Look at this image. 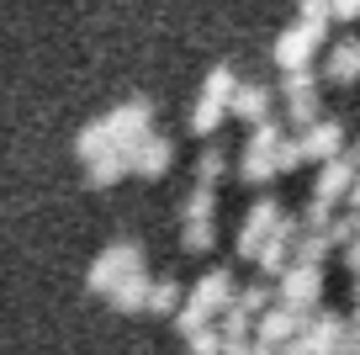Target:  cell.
<instances>
[{
	"label": "cell",
	"instance_id": "cell-1",
	"mask_svg": "<svg viewBox=\"0 0 360 355\" xmlns=\"http://www.w3.org/2000/svg\"><path fill=\"white\" fill-rule=\"evenodd\" d=\"M233 292H238V281H233V270L228 266H212V270H202L196 276V287L186 292V302H180L169 318H175V334H186L191 323H207V318H217V313L233 302Z\"/></svg>",
	"mask_w": 360,
	"mask_h": 355
},
{
	"label": "cell",
	"instance_id": "cell-2",
	"mask_svg": "<svg viewBox=\"0 0 360 355\" xmlns=\"http://www.w3.org/2000/svg\"><path fill=\"white\" fill-rule=\"evenodd\" d=\"M286 117H265V123H255V133H249L244 144V159H238V175L249 180V186H265V180L281 175V144H286Z\"/></svg>",
	"mask_w": 360,
	"mask_h": 355
},
{
	"label": "cell",
	"instance_id": "cell-3",
	"mask_svg": "<svg viewBox=\"0 0 360 355\" xmlns=\"http://www.w3.org/2000/svg\"><path fill=\"white\" fill-rule=\"evenodd\" d=\"M127 270H143V244H138V239H117V244H106L101 255L90 260L85 287L96 292V297H106V292H112L117 281L127 276Z\"/></svg>",
	"mask_w": 360,
	"mask_h": 355
},
{
	"label": "cell",
	"instance_id": "cell-4",
	"mask_svg": "<svg viewBox=\"0 0 360 355\" xmlns=\"http://www.w3.org/2000/svg\"><path fill=\"white\" fill-rule=\"evenodd\" d=\"M281 101H286V127H307L313 117H323V101H318V69H281Z\"/></svg>",
	"mask_w": 360,
	"mask_h": 355
},
{
	"label": "cell",
	"instance_id": "cell-5",
	"mask_svg": "<svg viewBox=\"0 0 360 355\" xmlns=\"http://www.w3.org/2000/svg\"><path fill=\"white\" fill-rule=\"evenodd\" d=\"M276 302H286V308H302L313 313L318 302H323V266H307V260H292V266L276 276Z\"/></svg>",
	"mask_w": 360,
	"mask_h": 355
},
{
	"label": "cell",
	"instance_id": "cell-6",
	"mask_svg": "<svg viewBox=\"0 0 360 355\" xmlns=\"http://www.w3.org/2000/svg\"><path fill=\"white\" fill-rule=\"evenodd\" d=\"M297 233H302V218H276V228L259 239V255H255V266H259V276H281L286 266H292V249H297Z\"/></svg>",
	"mask_w": 360,
	"mask_h": 355
},
{
	"label": "cell",
	"instance_id": "cell-7",
	"mask_svg": "<svg viewBox=\"0 0 360 355\" xmlns=\"http://www.w3.org/2000/svg\"><path fill=\"white\" fill-rule=\"evenodd\" d=\"M323 54V27H307V22H292L281 37H276V69H302Z\"/></svg>",
	"mask_w": 360,
	"mask_h": 355
},
{
	"label": "cell",
	"instance_id": "cell-8",
	"mask_svg": "<svg viewBox=\"0 0 360 355\" xmlns=\"http://www.w3.org/2000/svg\"><path fill=\"white\" fill-rule=\"evenodd\" d=\"M101 123H106V133H112V144H138V138L154 127V101L133 96V101H122V106H112Z\"/></svg>",
	"mask_w": 360,
	"mask_h": 355
},
{
	"label": "cell",
	"instance_id": "cell-9",
	"mask_svg": "<svg viewBox=\"0 0 360 355\" xmlns=\"http://www.w3.org/2000/svg\"><path fill=\"white\" fill-rule=\"evenodd\" d=\"M292 133H297V149H302V165L334 159L345 149V123H334V117H313L307 127H292Z\"/></svg>",
	"mask_w": 360,
	"mask_h": 355
},
{
	"label": "cell",
	"instance_id": "cell-10",
	"mask_svg": "<svg viewBox=\"0 0 360 355\" xmlns=\"http://www.w3.org/2000/svg\"><path fill=\"white\" fill-rule=\"evenodd\" d=\"M276 218H281V201H270V197H259L255 207L244 212V223H238L233 255H238V260H255V255H259V239H265V233L276 228Z\"/></svg>",
	"mask_w": 360,
	"mask_h": 355
},
{
	"label": "cell",
	"instance_id": "cell-11",
	"mask_svg": "<svg viewBox=\"0 0 360 355\" xmlns=\"http://www.w3.org/2000/svg\"><path fill=\"white\" fill-rule=\"evenodd\" d=\"M307 313L302 308H286V302H270V308L255 313V340L259 344H286L292 334H302Z\"/></svg>",
	"mask_w": 360,
	"mask_h": 355
},
{
	"label": "cell",
	"instance_id": "cell-12",
	"mask_svg": "<svg viewBox=\"0 0 360 355\" xmlns=\"http://www.w3.org/2000/svg\"><path fill=\"white\" fill-rule=\"evenodd\" d=\"M122 175H133V144H112V149H101V154L85 159V180H90L96 191L117 186Z\"/></svg>",
	"mask_w": 360,
	"mask_h": 355
},
{
	"label": "cell",
	"instance_id": "cell-13",
	"mask_svg": "<svg viewBox=\"0 0 360 355\" xmlns=\"http://www.w3.org/2000/svg\"><path fill=\"white\" fill-rule=\"evenodd\" d=\"M169 165H175V144H169L165 133H154V127H148V133L133 144V175H143V180H159Z\"/></svg>",
	"mask_w": 360,
	"mask_h": 355
},
{
	"label": "cell",
	"instance_id": "cell-14",
	"mask_svg": "<svg viewBox=\"0 0 360 355\" xmlns=\"http://www.w3.org/2000/svg\"><path fill=\"white\" fill-rule=\"evenodd\" d=\"M270 106H276V90L259 85V80H238L233 96H228V117H238V123H265Z\"/></svg>",
	"mask_w": 360,
	"mask_h": 355
},
{
	"label": "cell",
	"instance_id": "cell-15",
	"mask_svg": "<svg viewBox=\"0 0 360 355\" xmlns=\"http://www.w3.org/2000/svg\"><path fill=\"white\" fill-rule=\"evenodd\" d=\"M318 80H328V85H355L360 80V37H339V43L323 54Z\"/></svg>",
	"mask_w": 360,
	"mask_h": 355
},
{
	"label": "cell",
	"instance_id": "cell-16",
	"mask_svg": "<svg viewBox=\"0 0 360 355\" xmlns=\"http://www.w3.org/2000/svg\"><path fill=\"white\" fill-rule=\"evenodd\" d=\"M360 170L349 165L345 154H334V159H318V175H313V197H323V201H334V207H345V191H349V180H355Z\"/></svg>",
	"mask_w": 360,
	"mask_h": 355
},
{
	"label": "cell",
	"instance_id": "cell-17",
	"mask_svg": "<svg viewBox=\"0 0 360 355\" xmlns=\"http://www.w3.org/2000/svg\"><path fill=\"white\" fill-rule=\"evenodd\" d=\"M106 302H112L117 313H143V302H148V266L143 270H127V276L106 292Z\"/></svg>",
	"mask_w": 360,
	"mask_h": 355
},
{
	"label": "cell",
	"instance_id": "cell-18",
	"mask_svg": "<svg viewBox=\"0 0 360 355\" xmlns=\"http://www.w3.org/2000/svg\"><path fill=\"white\" fill-rule=\"evenodd\" d=\"M217 334H223V350H238V344L255 340V318H249L238 302H228V308L217 313Z\"/></svg>",
	"mask_w": 360,
	"mask_h": 355
},
{
	"label": "cell",
	"instance_id": "cell-19",
	"mask_svg": "<svg viewBox=\"0 0 360 355\" xmlns=\"http://www.w3.org/2000/svg\"><path fill=\"white\" fill-rule=\"evenodd\" d=\"M223 117H228V101L196 96V106H191V133H196V138H212L217 127H223Z\"/></svg>",
	"mask_w": 360,
	"mask_h": 355
},
{
	"label": "cell",
	"instance_id": "cell-20",
	"mask_svg": "<svg viewBox=\"0 0 360 355\" xmlns=\"http://www.w3.org/2000/svg\"><path fill=\"white\" fill-rule=\"evenodd\" d=\"M212 244H217V218L180 223V249H186V255H207Z\"/></svg>",
	"mask_w": 360,
	"mask_h": 355
},
{
	"label": "cell",
	"instance_id": "cell-21",
	"mask_svg": "<svg viewBox=\"0 0 360 355\" xmlns=\"http://www.w3.org/2000/svg\"><path fill=\"white\" fill-rule=\"evenodd\" d=\"M180 302H186V292H180L175 281H154V276H148V302H143V313H159V318H169Z\"/></svg>",
	"mask_w": 360,
	"mask_h": 355
},
{
	"label": "cell",
	"instance_id": "cell-22",
	"mask_svg": "<svg viewBox=\"0 0 360 355\" xmlns=\"http://www.w3.org/2000/svg\"><path fill=\"white\" fill-rule=\"evenodd\" d=\"M196 218H217V186H202V180H196V186L186 191L180 223H196Z\"/></svg>",
	"mask_w": 360,
	"mask_h": 355
},
{
	"label": "cell",
	"instance_id": "cell-23",
	"mask_svg": "<svg viewBox=\"0 0 360 355\" xmlns=\"http://www.w3.org/2000/svg\"><path fill=\"white\" fill-rule=\"evenodd\" d=\"M233 302L249 313V318H255L259 308H270V302H276V281H270V276H255L249 287H238V292H233Z\"/></svg>",
	"mask_w": 360,
	"mask_h": 355
},
{
	"label": "cell",
	"instance_id": "cell-24",
	"mask_svg": "<svg viewBox=\"0 0 360 355\" xmlns=\"http://www.w3.org/2000/svg\"><path fill=\"white\" fill-rule=\"evenodd\" d=\"M186 344H191V355H223V334H217V318L191 323V329H186Z\"/></svg>",
	"mask_w": 360,
	"mask_h": 355
},
{
	"label": "cell",
	"instance_id": "cell-25",
	"mask_svg": "<svg viewBox=\"0 0 360 355\" xmlns=\"http://www.w3.org/2000/svg\"><path fill=\"white\" fill-rule=\"evenodd\" d=\"M233 85H238V75L228 64H212L207 69V80H202V96H217V101H228L233 96Z\"/></svg>",
	"mask_w": 360,
	"mask_h": 355
},
{
	"label": "cell",
	"instance_id": "cell-26",
	"mask_svg": "<svg viewBox=\"0 0 360 355\" xmlns=\"http://www.w3.org/2000/svg\"><path fill=\"white\" fill-rule=\"evenodd\" d=\"M223 175H228L223 149H202V159H196V180H202V186H217Z\"/></svg>",
	"mask_w": 360,
	"mask_h": 355
},
{
	"label": "cell",
	"instance_id": "cell-27",
	"mask_svg": "<svg viewBox=\"0 0 360 355\" xmlns=\"http://www.w3.org/2000/svg\"><path fill=\"white\" fill-rule=\"evenodd\" d=\"M297 22H307V27H334V6L328 0H297Z\"/></svg>",
	"mask_w": 360,
	"mask_h": 355
},
{
	"label": "cell",
	"instance_id": "cell-28",
	"mask_svg": "<svg viewBox=\"0 0 360 355\" xmlns=\"http://www.w3.org/2000/svg\"><path fill=\"white\" fill-rule=\"evenodd\" d=\"M334 201H323V197H313V201H307V207H302V228H328V223H334Z\"/></svg>",
	"mask_w": 360,
	"mask_h": 355
},
{
	"label": "cell",
	"instance_id": "cell-29",
	"mask_svg": "<svg viewBox=\"0 0 360 355\" xmlns=\"http://www.w3.org/2000/svg\"><path fill=\"white\" fill-rule=\"evenodd\" d=\"M339 260H345V270H349V276H360V233L349 239V244H339Z\"/></svg>",
	"mask_w": 360,
	"mask_h": 355
},
{
	"label": "cell",
	"instance_id": "cell-30",
	"mask_svg": "<svg viewBox=\"0 0 360 355\" xmlns=\"http://www.w3.org/2000/svg\"><path fill=\"white\" fill-rule=\"evenodd\" d=\"M339 154H345V159H349V165H355V170H360V138H345V149H339Z\"/></svg>",
	"mask_w": 360,
	"mask_h": 355
},
{
	"label": "cell",
	"instance_id": "cell-31",
	"mask_svg": "<svg viewBox=\"0 0 360 355\" xmlns=\"http://www.w3.org/2000/svg\"><path fill=\"white\" fill-rule=\"evenodd\" d=\"M249 355H276V344H259L255 340V344H249Z\"/></svg>",
	"mask_w": 360,
	"mask_h": 355
},
{
	"label": "cell",
	"instance_id": "cell-32",
	"mask_svg": "<svg viewBox=\"0 0 360 355\" xmlns=\"http://www.w3.org/2000/svg\"><path fill=\"white\" fill-rule=\"evenodd\" d=\"M249 344H255V340H249ZM249 344H238V350H223V355H249Z\"/></svg>",
	"mask_w": 360,
	"mask_h": 355
},
{
	"label": "cell",
	"instance_id": "cell-33",
	"mask_svg": "<svg viewBox=\"0 0 360 355\" xmlns=\"http://www.w3.org/2000/svg\"><path fill=\"white\" fill-rule=\"evenodd\" d=\"M349 297H355V308H360V276H355V292H349Z\"/></svg>",
	"mask_w": 360,
	"mask_h": 355
},
{
	"label": "cell",
	"instance_id": "cell-34",
	"mask_svg": "<svg viewBox=\"0 0 360 355\" xmlns=\"http://www.w3.org/2000/svg\"><path fill=\"white\" fill-rule=\"evenodd\" d=\"M349 218H355V233H360V207H349Z\"/></svg>",
	"mask_w": 360,
	"mask_h": 355
},
{
	"label": "cell",
	"instance_id": "cell-35",
	"mask_svg": "<svg viewBox=\"0 0 360 355\" xmlns=\"http://www.w3.org/2000/svg\"><path fill=\"white\" fill-rule=\"evenodd\" d=\"M339 355H360V350H339Z\"/></svg>",
	"mask_w": 360,
	"mask_h": 355
}]
</instances>
